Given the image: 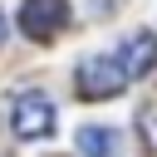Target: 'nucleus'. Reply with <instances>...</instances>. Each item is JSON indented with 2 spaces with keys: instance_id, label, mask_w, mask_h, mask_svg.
<instances>
[{
  "instance_id": "nucleus-1",
  "label": "nucleus",
  "mask_w": 157,
  "mask_h": 157,
  "mask_svg": "<svg viewBox=\"0 0 157 157\" xmlns=\"http://www.w3.org/2000/svg\"><path fill=\"white\" fill-rule=\"evenodd\" d=\"M74 83H78V93H83V98H118L132 78L123 74L118 54H88V59L74 69Z\"/></svg>"
},
{
  "instance_id": "nucleus-2",
  "label": "nucleus",
  "mask_w": 157,
  "mask_h": 157,
  "mask_svg": "<svg viewBox=\"0 0 157 157\" xmlns=\"http://www.w3.org/2000/svg\"><path fill=\"white\" fill-rule=\"evenodd\" d=\"M10 128H15V137H25V142L49 137V132H54V103H49V93H39V88L20 93L15 108H10Z\"/></svg>"
},
{
  "instance_id": "nucleus-3",
  "label": "nucleus",
  "mask_w": 157,
  "mask_h": 157,
  "mask_svg": "<svg viewBox=\"0 0 157 157\" xmlns=\"http://www.w3.org/2000/svg\"><path fill=\"white\" fill-rule=\"evenodd\" d=\"M69 25V0H20V34L34 44H49Z\"/></svg>"
},
{
  "instance_id": "nucleus-4",
  "label": "nucleus",
  "mask_w": 157,
  "mask_h": 157,
  "mask_svg": "<svg viewBox=\"0 0 157 157\" xmlns=\"http://www.w3.org/2000/svg\"><path fill=\"white\" fill-rule=\"evenodd\" d=\"M113 54H118V64H123V74H128V78H147V74L157 69V34L137 29V34H128Z\"/></svg>"
},
{
  "instance_id": "nucleus-5",
  "label": "nucleus",
  "mask_w": 157,
  "mask_h": 157,
  "mask_svg": "<svg viewBox=\"0 0 157 157\" xmlns=\"http://www.w3.org/2000/svg\"><path fill=\"white\" fill-rule=\"evenodd\" d=\"M78 152L83 157H123V137L113 128H78Z\"/></svg>"
},
{
  "instance_id": "nucleus-6",
  "label": "nucleus",
  "mask_w": 157,
  "mask_h": 157,
  "mask_svg": "<svg viewBox=\"0 0 157 157\" xmlns=\"http://www.w3.org/2000/svg\"><path fill=\"white\" fill-rule=\"evenodd\" d=\"M123 10V0H88V15L93 20H108V15H118Z\"/></svg>"
},
{
  "instance_id": "nucleus-7",
  "label": "nucleus",
  "mask_w": 157,
  "mask_h": 157,
  "mask_svg": "<svg viewBox=\"0 0 157 157\" xmlns=\"http://www.w3.org/2000/svg\"><path fill=\"white\" fill-rule=\"evenodd\" d=\"M0 39H5V15H0Z\"/></svg>"
}]
</instances>
